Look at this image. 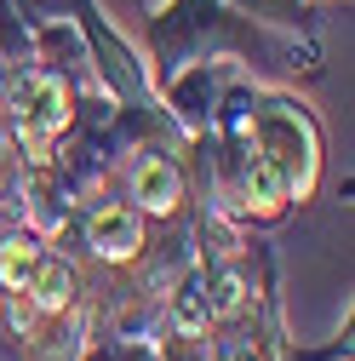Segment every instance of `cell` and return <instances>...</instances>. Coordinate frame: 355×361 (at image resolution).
Instances as JSON below:
<instances>
[{"mask_svg": "<svg viewBox=\"0 0 355 361\" xmlns=\"http://www.w3.org/2000/svg\"><path fill=\"white\" fill-rule=\"evenodd\" d=\"M63 18H75L80 40H86V63H92V86H104L109 98L120 104H149L155 86H149V63L132 40L104 18L98 0H63Z\"/></svg>", "mask_w": 355, "mask_h": 361, "instance_id": "obj_4", "label": "cell"}, {"mask_svg": "<svg viewBox=\"0 0 355 361\" xmlns=\"http://www.w3.org/2000/svg\"><path fill=\"white\" fill-rule=\"evenodd\" d=\"M75 92L80 86L52 75V69H35V63L12 69L6 98H0V126H6V138H12L23 166H46L52 161L58 138L75 121Z\"/></svg>", "mask_w": 355, "mask_h": 361, "instance_id": "obj_3", "label": "cell"}, {"mask_svg": "<svg viewBox=\"0 0 355 361\" xmlns=\"http://www.w3.org/2000/svg\"><path fill=\"white\" fill-rule=\"evenodd\" d=\"M35 69H52L75 86L92 80V63H86V40L75 29V18H46L35 23Z\"/></svg>", "mask_w": 355, "mask_h": 361, "instance_id": "obj_9", "label": "cell"}, {"mask_svg": "<svg viewBox=\"0 0 355 361\" xmlns=\"http://www.w3.org/2000/svg\"><path fill=\"white\" fill-rule=\"evenodd\" d=\"M252 138L263 166L275 172V184L292 207L316 201L321 190V161H327V138H321V121L298 92L287 86H258L252 98Z\"/></svg>", "mask_w": 355, "mask_h": 361, "instance_id": "obj_2", "label": "cell"}, {"mask_svg": "<svg viewBox=\"0 0 355 361\" xmlns=\"http://www.w3.org/2000/svg\"><path fill=\"white\" fill-rule=\"evenodd\" d=\"M0 63L6 69L35 63V23L12 6V0H0Z\"/></svg>", "mask_w": 355, "mask_h": 361, "instance_id": "obj_11", "label": "cell"}, {"mask_svg": "<svg viewBox=\"0 0 355 361\" xmlns=\"http://www.w3.org/2000/svg\"><path fill=\"white\" fill-rule=\"evenodd\" d=\"M235 69H241L235 58H201V63H184L178 75H166L155 86L161 109L178 121L184 138H201V132L212 126V109H218V98H224V86H230Z\"/></svg>", "mask_w": 355, "mask_h": 361, "instance_id": "obj_7", "label": "cell"}, {"mask_svg": "<svg viewBox=\"0 0 355 361\" xmlns=\"http://www.w3.org/2000/svg\"><path fill=\"white\" fill-rule=\"evenodd\" d=\"M75 235H80V252L92 258V264H104V269H132L138 252H144V241H149V218L132 207L126 195L115 201V190H109V195H98L92 207L75 212Z\"/></svg>", "mask_w": 355, "mask_h": 361, "instance_id": "obj_6", "label": "cell"}, {"mask_svg": "<svg viewBox=\"0 0 355 361\" xmlns=\"http://www.w3.org/2000/svg\"><path fill=\"white\" fill-rule=\"evenodd\" d=\"M86 344H92V293L80 304H69V310L40 315V333L23 350H29V361H80Z\"/></svg>", "mask_w": 355, "mask_h": 361, "instance_id": "obj_8", "label": "cell"}, {"mask_svg": "<svg viewBox=\"0 0 355 361\" xmlns=\"http://www.w3.org/2000/svg\"><path fill=\"white\" fill-rule=\"evenodd\" d=\"M80 361H161V338H120V333H92Z\"/></svg>", "mask_w": 355, "mask_h": 361, "instance_id": "obj_12", "label": "cell"}, {"mask_svg": "<svg viewBox=\"0 0 355 361\" xmlns=\"http://www.w3.org/2000/svg\"><path fill=\"white\" fill-rule=\"evenodd\" d=\"M149 35V86L178 75L201 58H235L241 69H281V75H316L321 40L316 35H275L241 18L230 0H149L144 6Z\"/></svg>", "mask_w": 355, "mask_h": 361, "instance_id": "obj_1", "label": "cell"}, {"mask_svg": "<svg viewBox=\"0 0 355 361\" xmlns=\"http://www.w3.org/2000/svg\"><path fill=\"white\" fill-rule=\"evenodd\" d=\"M12 166H18V149H12V138H6V126H0V190H6Z\"/></svg>", "mask_w": 355, "mask_h": 361, "instance_id": "obj_13", "label": "cell"}, {"mask_svg": "<svg viewBox=\"0 0 355 361\" xmlns=\"http://www.w3.org/2000/svg\"><path fill=\"white\" fill-rule=\"evenodd\" d=\"M230 6L275 35H316V6L327 0H230Z\"/></svg>", "mask_w": 355, "mask_h": 361, "instance_id": "obj_10", "label": "cell"}, {"mask_svg": "<svg viewBox=\"0 0 355 361\" xmlns=\"http://www.w3.org/2000/svg\"><path fill=\"white\" fill-rule=\"evenodd\" d=\"M115 178L126 184V201L149 224L189 212V201H195L189 195V172H184V144H138L115 166Z\"/></svg>", "mask_w": 355, "mask_h": 361, "instance_id": "obj_5", "label": "cell"}]
</instances>
